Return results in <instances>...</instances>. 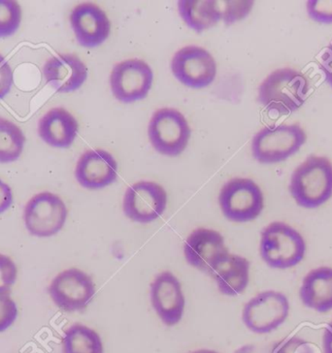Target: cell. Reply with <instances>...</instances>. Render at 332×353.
Segmentation results:
<instances>
[{
	"label": "cell",
	"instance_id": "8992f818",
	"mask_svg": "<svg viewBox=\"0 0 332 353\" xmlns=\"http://www.w3.org/2000/svg\"><path fill=\"white\" fill-rule=\"evenodd\" d=\"M153 148L166 157H178L187 148L191 128L185 116L178 110L162 108L153 114L148 128Z\"/></svg>",
	"mask_w": 332,
	"mask_h": 353
},
{
	"label": "cell",
	"instance_id": "ba28073f",
	"mask_svg": "<svg viewBox=\"0 0 332 353\" xmlns=\"http://www.w3.org/2000/svg\"><path fill=\"white\" fill-rule=\"evenodd\" d=\"M97 288L92 276L77 268L61 272L49 286L52 302L64 312L83 311L92 301Z\"/></svg>",
	"mask_w": 332,
	"mask_h": 353
},
{
	"label": "cell",
	"instance_id": "9a60e30c",
	"mask_svg": "<svg viewBox=\"0 0 332 353\" xmlns=\"http://www.w3.org/2000/svg\"><path fill=\"white\" fill-rule=\"evenodd\" d=\"M70 25L79 44L85 48L100 46L111 32V23L106 13L92 2H84L73 9Z\"/></svg>",
	"mask_w": 332,
	"mask_h": 353
},
{
	"label": "cell",
	"instance_id": "f1b7e54d",
	"mask_svg": "<svg viewBox=\"0 0 332 353\" xmlns=\"http://www.w3.org/2000/svg\"><path fill=\"white\" fill-rule=\"evenodd\" d=\"M274 353H316L314 345L298 337L288 339L276 348Z\"/></svg>",
	"mask_w": 332,
	"mask_h": 353
},
{
	"label": "cell",
	"instance_id": "3957f363",
	"mask_svg": "<svg viewBox=\"0 0 332 353\" xmlns=\"http://www.w3.org/2000/svg\"><path fill=\"white\" fill-rule=\"evenodd\" d=\"M306 244L301 234L281 221L268 224L260 236L262 260L274 269H289L304 259Z\"/></svg>",
	"mask_w": 332,
	"mask_h": 353
},
{
	"label": "cell",
	"instance_id": "5bb4252c",
	"mask_svg": "<svg viewBox=\"0 0 332 353\" xmlns=\"http://www.w3.org/2000/svg\"><path fill=\"white\" fill-rule=\"evenodd\" d=\"M150 302L164 325L172 327L182 321L186 300L180 281L169 271L162 272L150 285Z\"/></svg>",
	"mask_w": 332,
	"mask_h": 353
},
{
	"label": "cell",
	"instance_id": "4316f807",
	"mask_svg": "<svg viewBox=\"0 0 332 353\" xmlns=\"http://www.w3.org/2000/svg\"><path fill=\"white\" fill-rule=\"evenodd\" d=\"M306 9L311 20L324 25H331L332 0H309Z\"/></svg>",
	"mask_w": 332,
	"mask_h": 353
},
{
	"label": "cell",
	"instance_id": "2e32d148",
	"mask_svg": "<svg viewBox=\"0 0 332 353\" xmlns=\"http://www.w3.org/2000/svg\"><path fill=\"white\" fill-rule=\"evenodd\" d=\"M118 163L105 150H88L80 157L75 168L79 185L87 190H101L117 180Z\"/></svg>",
	"mask_w": 332,
	"mask_h": 353
},
{
	"label": "cell",
	"instance_id": "d6986e66",
	"mask_svg": "<svg viewBox=\"0 0 332 353\" xmlns=\"http://www.w3.org/2000/svg\"><path fill=\"white\" fill-rule=\"evenodd\" d=\"M250 262L240 255L228 254L210 274L224 296H237L247 288L250 280Z\"/></svg>",
	"mask_w": 332,
	"mask_h": 353
},
{
	"label": "cell",
	"instance_id": "4dcf8cb0",
	"mask_svg": "<svg viewBox=\"0 0 332 353\" xmlns=\"http://www.w3.org/2000/svg\"><path fill=\"white\" fill-rule=\"evenodd\" d=\"M320 69L324 74V80L332 88V42L322 54Z\"/></svg>",
	"mask_w": 332,
	"mask_h": 353
},
{
	"label": "cell",
	"instance_id": "e0dca14e",
	"mask_svg": "<svg viewBox=\"0 0 332 353\" xmlns=\"http://www.w3.org/2000/svg\"><path fill=\"white\" fill-rule=\"evenodd\" d=\"M43 76L57 92L68 94L79 90L85 83L88 68L75 54H57L44 64Z\"/></svg>",
	"mask_w": 332,
	"mask_h": 353
},
{
	"label": "cell",
	"instance_id": "9c48e42d",
	"mask_svg": "<svg viewBox=\"0 0 332 353\" xmlns=\"http://www.w3.org/2000/svg\"><path fill=\"white\" fill-rule=\"evenodd\" d=\"M290 303L283 293L264 291L245 305L242 321L246 327L257 334L276 330L288 319Z\"/></svg>",
	"mask_w": 332,
	"mask_h": 353
},
{
	"label": "cell",
	"instance_id": "52a82bcc",
	"mask_svg": "<svg viewBox=\"0 0 332 353\" xmlns=\"http://www.w3.org/2000/svg\"><path fill=\"white\" fill-rule=\"evenodd\" d=\"M66 203L59 195L40 192L30 198L23 212L26 228L35 237L56 235L63 229L68 219Z\"/></svg>",
	"mask_w": 332,
	"mask_h": 353
},
{
	"label": "cell",
	"instance_id": "8fae6325",
	"mask_svg": "<svg viewBox=\"0 0 332 353\" xmlns=\"http://www.w3.org/2000/svg\"><path fill=\"white\" fill-rule=\"evenodd\" d=\"M171 70L177 80L186 87L199 90L214 82L217 64L207 50L202 47L187 46L174 54Z\"/></svg>",
	"mask_w": 332,
	"mask_h": 353
},
{
	"label": "cell",
	"instance_id": "ac0fdd59",
	"mask_svg": "<svg viewBox=\"0 0 332 353\" xmlns=\"http://www.w3.org/2000/svg\"><path fill=\"white\" fill-rule=\"evenodd\" d=\"M78 121L64 108L48 111L38 123V134L43 142L51 147L66 149L78 134Z\"/></svg>",
	"mask_w": 332,
	"mask_h": 353
},
{
	"label": "cell",
	"instance_id": "d6a6232c",
	"mask_svg": "<svg viewBox=\"0 0 332 353\" xmlns=\"http://www.w3.org/2000/svg\"><path fill=\"white\" fill-rule=\"evenodd\" d=\"M322 350L324 353H332V321L324 328L322 336Z\"/></svg>",
	"mask_w": 332,
	"mask_h": 353
},
{
	"label": "cell",
	"instance_id": "ffe728a7",
	"mask_svg": "<svg viewBox=\"0 0 332 353\" xmlns=\"http://www.w3.org/2000/svg\"><path fill=\"white\" fill-rule=\"evenodd\" d=\"M305 307L324 314L332 310V268L320 267L303 279L300 291Z\"/></svg>",
	"mask_w": 332,
	"mask_h": 353
},
{
	"label": "cell",
	"instance_id": "4fadbf2b",
	"mask_svg": "<svg viewBox=\"0 0 332 353\" xmlns=\"http://www.w3.org/2000/svg\"><path fill=\"white\" fill-rule=\"evenodd\" d=\"M228 254L223 235L213 229H195L184 244V254L188 264L207 274H211L217 264Z\"/></svg>",
	"mask_w": 332,
	"mask_h": 353
},
{
	"label": "cell",
	"instance_id": "5b68a950",
	"mask_svg": "<svg viewBox=\"0 0 332 353\" xmlns=\"http://www.w3.org/2000/svg\"><path fill=\"white\" fill-rule=\"evenodd\" d=\"M219 204L228 221L249 223L259 218L264 208V193L251 179L235 178L222 188Z\"/></svg>",
	"mask_w": 332,
	"mask_h": 353
},
{
	"label": "cell",
	"instance_id": "836d02e7",
	"mask_svg": "<svg viewBox=\"0 0 332 353\" xmlns=\"http://www.w3.org/2000/svg\"><path fill=\"white\" fill-rule=\"evenodd\" d=\"M190 353H219V352H215V350H195V352H192Z\"/></svg>",
	"mask_w": 332,
	"mask_h": 353
},
{
	"label": "cell",
	"instance_id": "484cf974",
	"mask_svg": "<svg viewBox=\"0 0 332 353\" xmlns=\"http://www.w3.org/2000/svg\"><path fill=\"white\" fill-rule=\"evenodd\" d=\"M18 269L15 262L8 255L0 254V295L10 292L16 283Z\"/></svg>",
	"mask_w": 332,
	"mask_h": 353
},
{
	"label": "cell",
	"instance_id": "44dd1931",
	"mask_svg": "<svg viewBox=\"0 0 332 353\" xmlns=\"http://www.w3.org/2000/svg\"><path fill=\"white\" fill-rule=\"evenodd\" d=\"M179 13L188 28L202 32L213 28L222 19L218 1L212 0H180Z\"/></svg>",
	"mask_w": 332,
	"mask_h": 353
},
{
	"label": "cell",
	"instance_id": "277c9868",
	"mask_svg": "<svg viewBox=\"0 0 332 353\" xmlns=\"http://www.w3.org/2000/svg\"><path fill=\"white\" fill-rule=\"evenodd\" d=\"M306 141V132L298 123L265 126L253 138V157L262 164L279 163L295 154Z\"/></svg>",
	"mask_w": 332,
	"mask_h": 353
},
{
	"label": "cell",
	"instance_id": "d4e9b609",
	"mask_svg": "<svg viewBox=\"0 0 332 353\" xmlns=\"http://www.w3.org/2000/svg\"><path fill=\"white\" fill-rule=\"evenodd\" d=\"M218 2L222 19L226 25H231L246 18L254 6V1H222L224 4Z\"/></svg>",
	"mask_w": 332,
	"mask_h": 353
},
{
	"label": "cell",
	"instance_id": "603a6c76",
	"mask_svg": "<svg viewBox=\"0 0 332 353\" xmlns=\"http://www.w3.org/2000/svg\"><path fill=\"white\" fill-rule=\"evenodd\" d=\"M26 137L15 123L0 117V163L18 161L23 154Z\"/></svg>",
	"mask_w": 332,
	"mask_h": 353
},
{
	"label": "cell",
	"instance_id": "f546056e",
	"mask_svg": "<svg viewBox=\"0 0 332 353\" xmlns=\"http://www.w3.org/2000/svg\"><path fill=\"white\" fill-rule=\"evenodd\" d=\"M14 75L10 64L0 54V101L6 99L13 87Z\"/></svg>",
	"mask_w": 332,
	"mask_h": 353
},
{
	"label": "cell",
	"instance_id": "7c38bea8",
	"mask_svg": "<svg viewBox=\"0 0 332 353\" xmlns=\"http://www.w3.org/2000/svg\"><path fill=\"white\" fill-rule=\"evenodd\" d=\"M167 193L161 185L149 181L135 183L126 190L123 209L126 218L138 223H150L166 211Z\"/></svg>",
	"mask_w": 332,
	"mask_h": 353
},
{
	"label": "cell",
	"instance_id": "6da1fadb",
	"mask_svg": "<svg viewBox=\"0 0 332 353\" xmlns=\"http://www.w3.org/2000/svg\"><path fill=\"white\" fill-rule=\"evenodd\" d=\"M309 82L300 71L280 68L270 73L259 88V101L267 111L289 114L304 105Z\"/></svg>",
	"mask_w": 332,
	"mask_h": 353
},
{
	"label": "cell",
	"instance_id": "1f68e13d",
	"mask_svg": "<svg viewBox=\"0 0 332 353\" xmlns=\"http://www.w3.org/2000/svg\"><path fill=\"white\" fill-rule=\"evenodd\" d=\"M13 192L11 188L0 179V214L6 213L13 204Z\"/></svg>",
	"mask_w": 332,
	"mask_h": 353
},
{
	"label": "cell",
	"instance_id": "7a4b0ae2",
	"mask_svg": "<svg viewBox=\"0 0 332 353\" xmlns=\"http://www.w3.org/2000/svg\"><path fill=\"white\" fill-rule=\"evenodd\" d=\"M291 197L305 209H316L332 196V163L324 157H307L293 171L290 183Z\"/></svg>",
	"mask_w": 332,
	"mask_h": 353
},
{
	"label": "cell",
	"instance_id": "83f0119b",
	"mask_svg": "<svg viewBox=\"0 0 332 353\" xmlns=\"http://www.w3.org/2000/svg\"><path fill=\"white\" fill-rule=\"evenodd\" d=\"M18 316V307L8 294L0 295V333L13 325Z\"/></svg>",
	"mask_w": 332,
	"mask_h": 353
},
{
	"label": "cell",
	"instance_id": "30bf717a",
	"mask_svg": "<svg viewBox=\"0 0 332 353\" xmlns=\"http://www.w3.org/2000/svg\"><path fill=\"white\" fill-rule=\"evenodd\" d=\"M153 81L154 74L149 64L138 59H128L114 66L110 87L115 99L130 104L147 97Z\"/></svg>",
	"mask_w": 332,
	"mask_h": 353
},
{
	"label": "cell",
	"instance_id": "cb8c5ba5",
	"mask_svg": "<svg viewBox=\"0 0 332 353\" xmlns=\"http://www.w3.org/2000/svg\"><path fill=\"white\" fill-rule=\"evenodd\" d=\"M21 23L20 4L13 0H0V38L10 37Z\"/></svg>",
	"mask_w": 332,
	"mask_h": 353
},
{
	"label": "cell",
	"instance_id": "7402d4cb",
	"mask_svg": "<svg viewBox=\"0 0 332 353\" xmlns=\"http://www.w3.org/2000/svg\"><path fill=\"white\" fill-rule=\"evenodd\" d=\"M99 334L83 324H74L64 332L63 353H104Z\"/></svg>",
	"mask_w": 332,
	"mask_h": 353
}]
</instances>
